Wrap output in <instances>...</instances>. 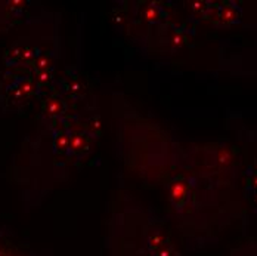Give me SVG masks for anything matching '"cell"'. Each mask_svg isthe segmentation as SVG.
Instances as JSON below:
<instances>
[{
    "mask_svg": "<svg viewBox=\"0 0 257 256\" xmlns=\"http://www.w3.org/2000/svg\"><path fill=\"white\" fill-rule=\"evenodd\" d=\"M3 101L9 105V108H18L28 103V100L39 92L37 84L30 71L23 73H9L3 77Z\"/></svg>",
    "mask_w": 257,
    "mask_h": 256,
    "instance_id": "obj_2",
    "label": "cell"
},
{
    "mask_svg": "<svg viewBox=\"0 0 257 256\" xmlns=\"http://www.w3.org/2000/svg\"><path fill=\"white\" fill-rule=\"evenodd\" d=\"M121 207L112 210L108 218L105 235L108 256H183L151 209L141 203Z\"/></svg>",
    "mask_w": 257,
    "mask_h": 256,
    "instance_id": "obj_1",
    "label": "cell"
},
{
    "mask_svg": "<svg viewBox=\"0 0 257 256\" xmlns=\"http://www.w3.org/2000/svg\"><path fill=\"white\" fill-rule=\"evenodd\" d=\"M242 15L241 8L235 2H219L217 6V17H216V26L228 27L239 23Z\"/></svg>",
    "mask_w": 257,
    "mask_h": 256,
    "instance_id": "obj_4",
    "label": "cell"
},
{
    "mask_svg": "<svg viewBox=\"0 0 257 256\" xmlns=\"http://www.w3.org/2000/svg\"><path fill=\"white\" fill-rule=\"evenodd\" d=\"M0 256H37L31 252H26L9 241H0Z\"/></svg>",
    "mask_w": 257,
    "mask_h": 256,
    "instance_id": "obj_5",
    "label": "cell"
},
{
    "mask_svg": "<svg viewBox=\"0 0 257 256\" xmlns=\"http://www.w3.org/2000/svg\"><path fill=\"white\" fill-rule=\"evenodd\" d=\"M132 18H138V21L151 27L166 26L170 21L169 6L161 2H139Z\"/></svg>",
    "mask_w": 257,
    "mask_h": 256,
    "instance_id": "obj_3",
    "label": "cell"
}]
</instances>
